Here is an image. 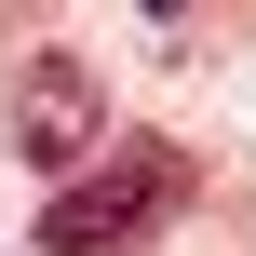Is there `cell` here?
Wrapping results in <instances>:
<instances>
[{
    "mask_svg": "<svg viewBox=\"0 0 256 256\" xmlns=\"http://www.w3.org/2000/svg\"><path fill=\"white\" fill-rule=\"evenodd\" d=\"M189 202H202V162H189L176 135H122V148L94 135L81 176L40 202V256H135L148 230H176Z\"/></svg>",
    "mask_w": 256,
    "mask_h": 256,
    "instance_id": "obj_1",
    "label": "cell"
},
{
    "mask_svg": "<svg viewBox=\"0 0 256 256\" xmlns=\"http://www.w3.org/2000/svg\"><path fill=\"white\" fill-rule=\"evenodd\" d=\"M0 135H14V162H40V176H68L94 135H108V81H94V54H68V40H40L27 68H14V108H0Z\"/></svg>",
    "mask_w": 256,
    "mask_h": 256,
    "instance_id": "obj_2",
    "label": "cell"
},
{
    "mask_svg": "<svg viewBox=\"0 0 256 256\" xmlns=\"http://www.w3.org/2000/svg\"><path fill=\"white\" fill-rule=\"evenodd\" d=\"M148 14H189V0H148Z\"/></svg>",
    "mask_w": 256,
    "mask_h": 256,
    "instance_id": "obj_3",
    "label": "cell"
}]
</instances>
